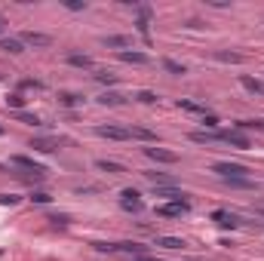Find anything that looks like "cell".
<instances>
[{
    "label": "cell",
    "instance_id": "cell-26",
    "mask_svg": "<svg viewBox=\"0 0 264 261\" xmlns=\"http://www.w3.org/2000/svg\"><path fill=\"white\" fill-rule=\"evenodd\" d=\"M16 120L25 123V126H40V120L34 117V114H25V111H16Z\"/></svg>",
    "mask_w": 264,
    "mask_h": 261
},
{
    "label": "cell",
    "instance_id": "cell-16",
    "mask_svg": "<svg viewBox=\"0 0 264 261\" xmlns=\"http://www.w3.org/2000/svg\"><path fill=\"white\" fill-rule=\"evenodd\" d=\"M240 83H243V89H246V93H252V95H261L264 93V83L261 80H255V77H240Z\"/></svg>",
    "mask_w": 264,
    "mask_h": 261
},
{
    "label": "cell",
    "instance_id": "cell-8",
    "mask_svg": "<svg viewBox=\"0 0 264 261\" xmlns=\"http://www.w3.org/2000/svg\"><path fill=\"white\" fill-rule=\"evenodd\" d=\"M144 157H151L154 163H178V154H172V151H166V147H144Z\"/></svg>",
    "mask_w": 264,
    "mask_h": 261
},
{
    "label": "cell",
    "instance_id": "cell-29",
    "mask_svg": "<svg viewBox=\"0 0 264 261\" xmlns=\"http://www.w3.org/2000/svg\"><path fill=\"white\" fill-rule=\"evenodd\" d=\"M240 129H264V120H240Z\"/></svg>",
    "mask_w": 264,
    "mask_h": 261
},
{
    "label": "cell",
    "instance_id": "cell-6",
    "mask_svg": "<svg viewBox=\"0 0 264 261\" xmlns=\"http://www.w3.org/2000/svg\"><path fill=\"white\" fill-rule=\"evenodd\" d=\"M22 43L34 47V49H47V47H52V37L49 34H40V31H25L22 34Z\"/></svg>",
    "mask_w": 264,
    "mask_h": 261
},
{
    "label": "cell",
    "instance_id": "cell-39",
    "mask_svg": "<svg viewBox=\"0 0 264 261\" xmlns=\"http://www.w3.org/2000/svg\"><path fill=\"white\" fill-rule=\"evenodd\" d=\"M3 25H6V22H3V16H0V31H3Z\"/></svg>",
    "mask_w": 264,
    "mask_h": 261
},
{
    "label": "cell",
    "instance_id": "cell-10",
    "mask_svg": "<svg viewBox=\"0 0 264 261\" xmlns=\"http://www.w3.org/2000/svg\"><path fill=\"white\" fill-rule=\"evenodd\" d=\"M101 43H105L108 49H129L132 47V37H126V34H108V37H101Z\"/></svg>",
    "mask_w": 264,
    "mask_h": 261
},
{
    "label": "cell",
    "instance_id": "cell-37",
    "mask_svg": "<svg viewBox=\"0 0 264 261\" xmlns=\"http://www.w3.org/2000/svg\"><path fill=\"white\" fill-rule=\"evenodd\" d=\"M132 261H160V258H147V255H142V258H132Z\"/></svg>",
    "mask_w": 264,
    "mask_h": 261
},
{
    "label": "cell",
    "instance_id": "cell-33",
    "mask_svg": "<svg viewBox=\"0 0 264 261\" xmlns=\"http://www.w3.org/2000/svg\"><path fill=\"white\" fill-rule=\"evenodd\" d=\"M49 221H52V224H62V228H65V224H71V215L55 212V215H49Z\"/></svg>",
    "mask_w": 264,
    "mask_h": 261
},
{
    "label": "cell",
    "instance_id": "cell-35",
    "mask_svg": "<svg viewBox=\"0 0 264 261\" xmlns=\"http://www.w3.org/2000/svg\"><path fill=\"white\" fill-rule=\"evenodd\" d=\"M31 200H34V203H49L52 197H49V194H43V190H34V194H31Z\"/></svg>",
    "mask_w": 264,
    "mask_h": 261
},
{
    "label": "cell",
    "instance_id": "cell-34",
    "mask_svg": "<svg viewBox=\"0 0 264 261\" xmlns=\"http://www.w3.org/2000/svg\"><path fill=\"white\" fill-rule=\"evenodd\" d=\"M19 197L16 194H0V206H16Z\"/></svg>",
    "mask_w": 264,
    "mask_h": 261
},
{
    "label": "cell",
    "instance_id": "cell-15",
    "mask_svg": "<svg viewBox=\"0 0 264 261\" xmlns=\"http://www.w3.org/2000/svg\"><path fill=\"white\" fill-rule=\"evenodd\" d=\"M68 65H74V68H93V59H89L86 52H68Z\"/></svg>",
    "mask_w": 264,
    "mask_h": 261
},
{
    "label": "cell",
    "instance_id": "cell-31",
    "mask_svg": "<svg viewBox=\"0 0 264 261\" xmlns=\"http://www.w3.org/2000/svg\"><path fill=\"white\" fill-rule=\"evenodd\" d=\"M135 98H139V101H144V105H154V101H157V93H151V89H142V93L135 95Z\"/></svg>",
    "mask_w": 264,
    "mask_h": 261
},
{
    "label": "cell",
    "instance_id": "cell-30",
    "mask_svg": "<svg viewBox=\"0 0 264 261\" xmlns=\"http://www.w3.org/2000/svg\"><path fill=\"white\" fill-rule=\"evenodd\" d=\"M96 80H98V83H105V86H111V83H117V77L108 74V71H96Z\"/></svg>",
    "mask_w": 264,
    "mask_h": 261
},
{
    "label": "cell",
    "instance_id": "cell-11",
    "mask_svg": "<svg viewBox=\"0 0 264 261\" xmlns=\"http://www.w3.org/2000/svg\"><path fill=\"white\" fill-rule=\"evenodd\" d=\"M120 62H126V65H147V62H151V55L139 52V49H123L120 52Z\"/></svg>",
    "mask_w": 264,
    "mask_h": 261
},
{
    "label": "cell",
    "instance_id": "cell-28",
    "mask_svg": "<svg viewBox=\"0 0 264 261\" xmlns=\"http://www.w3.org/2000/svg\"><path fill=\"white\" fill-rule=\"evenodd\" d=\"M203 126H206V132H218V117L215 114H203Z\"/></svg>",
    "mask_w": 264,
    "mask_h": 261
},
{
    "label": "cell",
    "instance_id": "cell-9",
    "mask_svg": "<svg viewBox=\"0 0 264 261\" xmlns=\"http://www.w3.org/2000/svg\"><path fill=\"white\" fill-rule=\"evenodd\" d=\"M212 221L218 224V228H240V215H234V212H227V209H215L212 212Z\"/></svg>",
    "mask_w": 264,
    "mask_h": 261
},
{
    "label": "cell",
    "instance_id": "cell-36",
    "mask_svg": "<svg viewBox=\"0 0 264 261\" xmlns=\"http://www.w3.org/2000/svg\"><path fill=\"white\" fill-rule=\"evenodd\" d=\"M65 6H68V9H74V13H77V9H86V0H68Z\"/></svg>",
    "mask_w": 264,
    "mask_h": 261
},
{
    "label": "cell",
    "instance_id": "cell-20",
    "mask_svg": "<svg viewBox=\"0 0 264 261\" xmlns=\"http://www.w3.org/2000/svg\"><path fill=\"white\" fill-rule=\"evenodd\" d=\"M224 185L237 188V190H252V188H255V181H252V178H224Z\"/></svg>",
    "mask_w": 264,
    "mask_h": 261
},
{
    "label": "cell",
    "instance_id": "cell-25",
    "mask_svg": "<svg viewBox=\"0 0 264 261\" xmlns=\"http://www.w3.org/2000/svg\"><path fill=\"white\" fill-rule=\"evenodd\" d=\"M215 59H218V62H231V65H240V62H243V55H240V52H224V49H218V52H215Z\"/></svg>",
    "mask_w": 264,
    "mask_h": 261
},
{
    "label": "cell",
    "instance_id": "cell-13",
    "mask_svg": "<svg viewBox=\"0 0 264 261\" xmlns=\"http://www.w3.org/2000/svg\"><path fill=\"white\" fill-rule=\"evenodd\" d=\"M129 135H132V139H139V142H147V144H157V142H160V135H157V132H151V129H144V126L129 129Z\"/></svg>",
    "mask_w": 264,
    "mask_h": 261
},
{
    "label": "cell",
    "instance_id": "cell-2",
    "mask_svg": "<svg viewBox=\"0 0 264 261\" xmlns=\"http://www.w3.org/2000/svg\"><path fill=\"white\" fill-rule=\"evenodd\" d=\"M218 139H221L224 144H231V147H237V151H249V147H252V142H249V135H243L240 129H227V132H218Z\"/></svg>",
    "mask_w": 264,
    "mask_h": 261
},
{
    "label": "cell",
    "instance_id": "cell-18",
    "mask_svg": "<svg viewBox=\"0 0 264 261\" xmlns=\"http://www.w3.org/2000/svg\"><path fill=\"white\" fill-rule=\"evenodd\" d=\"M191 142H197V144H209V142H221V139H218V132L197 129V132H191Z\"/></svg>",
    "mask_w": 264,
    "mask_h": 261
},
{
    "label": "cell",
    "instance_id": "cell-3",
    "mask_svg": "<svg viewBox=\"0 0 264 261\" xmlns=\"http://www.w3.org/2000/svg\"><path fill=\"white\" fill-rule=\"evenodd\" d=\"M120 206H123L126 212H142V209H144L142 194H139L135 188H126V190H120Z\"/></svg>",
    "mask_w": 264,
    "mask_h": 261
},
{
    "label": "cell",
    "instance_id": "cell-17",
    "mask_svg": "<svg viewBox=\"0 0 264 261\" xmlns=\"http://www.w3.org/2000/svg\"><path fill=\"white\" fill-rule=\"evenodd\" d=\"M96 169H101V172H108V175H120V172H126V166L114 163V160H96Z\"/></svg>",
    "mask_w": 264,
    "mask_h": 261
},
{
    "label": "cell",
    "instance_id": "cell-1",
    "mask_svg": "<svg viewBox=\"0 0 264 261\" xmlns=\"http://www.w3.org/2000/svg\"><path fill=\"white\" fill-rule=\"evenodd\" d=\"M212 172L221 178V181H224V178H249V169H246L243 163H215Z\"/></svg>",
    "mask_w": 264,
    "mask_h": 261
},
{
    "label": "cell",
    "instance_id": "cell-32",
    "mask_svg": "<svg viewBox=\"0 0 264 261\" xmlns=\"http://www.w3.org/2000/svg\"><path fill=\"white\" fill-rule=\"evenodd\" d=\"M59 98H62V105H68V108H74V105H80V95H74V93H62Z\"/></svg>",
    "mask_w": 264,
    "mask_h": 261
},
{
    "label": "cell",
    "instance_id": "cell-7",
    "mask_svg": "<svg viewBox=\"0 0 264 261\" xmlns=\"http://www.w3.org/2000/svg\"><path fill=\"white\" fill-rule=\"evenodd\" d=\"M9 163H13V166H19V169H25V172H34L37 178H43V175H47V169H43L40 163H34L31 157H22V154H16V157H13V160H9Z\"/></svg>",
    "mask_w": 264,
    "mask_h": 261
},
{
    "label": "cell",
    "instance_id": "cell-5",
    "mask_svg": "<svg viewBox=\"0 0 264 261\" xmlns=\"http://www.w3.org/2000/svg\"><path fill=\"white\" fill-rule=\"evenodd\" d=\"M188 212H191V203H163V206H157L160 218H181Z\"/></svg>",
    "mask_w": 264,
    "mask_h": 261
},
{
    "label": "cell",
    "instance_id": "cell-27",
    "mask_svg": "<svg viewBox=\"0 0 264 261\" xmlns=\"http://www.w3.org/2000/svg\"><path fill=\"white\" fill-rule=\"evenodd\" d=\"M6 105L13 108V111H22V108H25V95H22V93H13V95L6 98Z\"/></svg>",
    "mask_w": 264,
    "mask_h": 261
},
{
    "label": "cell",
    "instance_id": "cell-12",
    "mask_svg": "<svg viewBox=\"0 0 264 261\" xmlns=\"http://www.w3.org/2000/svg\"><path fill=\"white\" fill-rule=\"evenodd\" d=\"M144 178L151 181L154 188H172V185H175V178L166 175V172H144Z\"/></svg>",
    "mask_w": 264,
    "mask_h": 261
},
{
    "label": "cell",
    "instance_id": "cell-23",
    "mask_svg": "<svg viewBox=\"0 0 264 261\" xmlns=\"http://www.w3.org/2000/svg\"><path fill=\"white\" fill-rule=\"evenodd\" d=\"M157 246H163V249H185V240H178V237H157Z\"/></svg>",
    "mask_w": 264,
    "mask_h": 261
},
{
    "label": "cell",
    "instance_id": "cell-38",
    "mask_svg": "<svg viewBox=\"0 0 264 261\" xmlns=\"http://www.w3.org/2000/svg\"><path fill=\"white\" fill-rule=\"evenodd\" d=\"M255 212H258V215H261V218H264V206H258V209H255Z\"/></svg>",
    "mask_w": 264,
    "mask_h": 261
},
{
    "label": "cell",
    "instance_id": "cell-19",
    "mask_svg": "<svg viewBox=\"0 0 264 261\" xmlns=\"http://www.w3.org/2000/svg\"><path fill=\"white\" fill-rule=\"evenodd\" d=\"M31 147H34V151H40V154H52L59 144H55L52 139H34V142H31Z\"/></svg>",
    "mask_w": 264,
    "mask_h": 261
},
{
    "label": "cell",
    "instance_id": "cell-4",
    "mask_svg": "<svg viewBox=\"0 0 264 261\" xmlns=\"http://www.w3.org/2000/svg\"><path fill=\"white\" fill-rule=\"evenodd\" d=\"M96 135H101V139H111V142H129V139H132L129 129L114 126V123H108V126H96Z\"/></svg>",
    "mask_w": 264,
    "mask_h": 261
},
{
    "label": "cell",
    "instance_id": "cell-14",
    "mask_svg": "<svg viewBox=\"0 0 264 261\" xmlns=\"http://www.w3.org/2000/svg\"><path fill=\"white\" fill-rule=\"evenodd\" d=\"M0 49H3V52H13V55H19V52H25V43H22V40H16V37H0Z\"/></svg>",
    "mask_w": 264,
    "mask_h": 261
},
{
    "label": "cell",
    "instance_id": "cell-24",
    "mask_svg": "<svg viewBox=\"0 0 264 261\" xmlns=\"http://www.w3.org/2000/svg\"><path fill=\"white\" fill-rule=\"evenodd\" d=\"M123 101H126V98H123L120 93H101V95H98V105H123Z\"/></svg>",
    "mask_w": 264,
    "mask_h": 261
},
{
    "label": "cell",
    "instance_id": "cell-21",
    "mask_svg": "<svg viewBox=\"0 0 264 261\" xmlns=\"http://www.w3.org/2000/svg\"><path fill=\"white\" fill-rule=\"evenodd\" d=\"M163 71H169L172 77H181V74L188 71V68L181 65V62H175V59H163Z\"/></svg>",
    "mask_w": 264,
    "mask_h": 261
},
{
    "label": "cell",
    "instance_id": "cell-22",
    "mask_svg": "<svg viewBox=\"0 0 264 261\" xmlns=\"http://www.w3.org/2000/svg\"><path fill=\"white\" fill-rule=\"evenodd\" d=\"M178 108L191 111V114H209V111H206V105H197V101H191V98H178Z\"/></svg>",
    "mask_w": 264,
    "mask_h": 261
}]
</instances>
